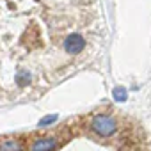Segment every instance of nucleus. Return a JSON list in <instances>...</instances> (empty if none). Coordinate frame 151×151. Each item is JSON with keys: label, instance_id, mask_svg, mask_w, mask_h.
<instances>
[{"label": "nucleus", "instance_id": "1", "mask_svg": "<svg viewBox=\"0 0 151 151\" xmlns=\"http://www.w3.org/2000/svg\"><path fill=\"white\" fill-rule=\"evenodd\" d=\"M91 130L98 137H112L117 130V121L109 114H98L91 119Z\"/></svg>", "mask_w": 151, "mask_h": 151}, {"label": "nucleus", "instance_id": "2", "mask_svg": "<svg viewBox=\"0 0 151 151\" xmlns=\"http://www.w3.org/2000/svg\"><path fill=\"white\" fill-rule=\"evenodd\" d=\"M59 147V140L52 135L48 137H37L34 139L32 146H30V151H55Z\"/></svg>", "mask_w": 151, "mask_h": 151}, {"label": "nucleus", "instance_id": "5", "mask_svg": "<svg viewBox=\"0 0 151 151\" xmlns=\"http://www.w3.org/2000/svg\"><path fill=\"white\" fill-rule=\"evenodd\" d=\"M16 82H18V86H27L30 82V73L29 71H20L16 75Z\"/></svg>", "mask_w": 151, "mask_h": 151}, {"label": "nucleus", "instance_id": "6", "mask_svg": "<svg viewBox=\"0 0 151 151\" xmlns=\"http://www.w3.org/2000/svg\"><path fill=\"white\" fill-rule=\"evenodd\" d=\"M112 96H114V100H117V101H126V89L124 87H116L114 91H112Z\"/></svg>", "mask_w": 151, "mask_h": 151}, {"label": "nucleus", "instance_id": "3", "mask_svg": "<svg viewBox=\"0 0 151 151\" xmlns=\"http://www.w3.org/2000/svg\"><path fill=\"white\" fill-rule=\"evenodd\" d=\"M64 48H66L68 53L77 55V53H80V52L86 48V39H84L80 34H71V36L66 37V41H64Z\"/></svg>", "mask_w": 151, "mask_h": 151}, {"label": "nucleus", "instance_id": "4", "mask_svg": "<svg viewBox=\"0 0 151 151\" xmlns=\"http://www.w3.org/2000/svg\"><path fill=\"white\" fill-rule=\"evenodd\" d=\"M0 151H25V146L20 139H4L0 140Z\"/></svg>", "mask_w": 151, "mask_h": 151}, {"label": "nucleus", "instance_id": "7", "mask_svg": "<svg viewBox=\"0 0 151 151\" xmlns=\"http://www.w3.org/2000/svg\"><path fill=\"white\" fill-rule=\"evenodd\" d=\"M55 121H57V114H50V116H45L37 124H39V126H50V124L55 123Z\"/></svg>", "mask_w": 151, "mask_h": 151}]
</instances>
